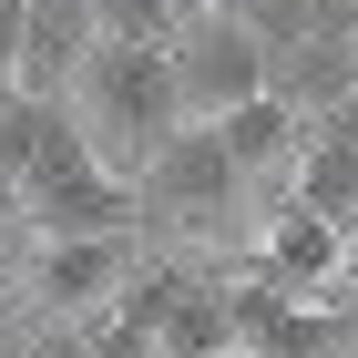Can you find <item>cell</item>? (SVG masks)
I'll list each match as a JSON object with an SVG mask.
<instances>
[{
  "instance_id": "8",
  "label": "cell",
  "mask_w": 358,
  "mask_h": 358,
  "mask_svg": "<svg viewBox=\"0 0 358 358\" xmlns=\"http://www.w3.org/2000/svg\"><path fill=\"white\" fill-rule=\"evenodd\" d=\"M287 194H297V205H317L328 225H348V236H358V154H348V143L307 134V154H297V174H287Z\"/></svg>"
},
{
  "instance_id": "7",
  "label": "cell",
  "mask_w": 358,
  "mask_h": 358,
  "mask_svg": "<svg viewBox=\"0 0 358 358\" xmlns=\"http://www.w3.org/2000/svg\"><path fill=\"white\" fill-rule=\"evenodd\" d=\"M164 358H236V287H225V266H194V287L164 317Z\"/></svg>"
},
{
  "instance_id": "4",
  "label": "cell",
  "mask_w": 358,
  "mask_h": 358,
  "mask_svg": "<svg viewBox=\"0 0 358 358\" xmlns=\"http://www.w3.org/2000/svg\"><path fill=\"white\" fill-rule=\"evenodd\" d=\"M134 236H41L31 246V297L62 307V317H92V307L123 297V276H134Z\"/></svg>"
},
{
  "instance_id": "11",
  "label": "cell",
  "mask_w": 358,
  "mask_h": 358,
  "mask_svg": "<svg viewBox=\"0 0 358 358\" xmlns=\"http://www.w3.org/2000/svg\"><path fill=\"white\" fill-rule=\"evenodd\" d=\"M317 134H328V143H348V154H358V92H338V103L317 113Z\"/></svg>"
},
{
  "instance_id": "14",
  "label": "cell",
  "mask_w": 358,
  "mask_h": 358,
  "mask_svg": "<svg viewBox=\"0 0 358 358\" xmlns=\"http://www.w3.org/2000/svg\"><path fill=\"white\" fill-rule=\"evenodd\" d=\"M236 358H256V348H236Z\"/></svg>"
},
{
  "instance_id": "1",
  "label": "cell",
  "mask_w": 358,
  "mask_h": 358,
  "mask_svg": "<svg viewBox=\"0 0 358 358\" xmlns=\"http://www.w3.org/2000/svg\"><path fill=\"white\" fill-rule=\"evenodd\" d=\"M62 103L83 113L92 154H103L113 174H143V164H154V154H164V143L194 123L185 72H174V41H103Z\"/></svg>"
},
{
  "instance_id": "2",
  "label": "cell",
  "mask_w": 358,
  "mask_h": 358,
  "mask_svg": "<svg viewBox=\"0 0 358 358\" xmlns=\"http://www.w3.org/2000/svg\"><path fill=\"white\" fill-rule=\"evenodd\" d=\"M134 194H143V225H154V236L205 246V236H225V215H246V164L225 154L215 123H185V134L134 174Z\"/></svg>"
},
{
  "instance_id": "12",
  "label": "cell",
  "mask_w": 358,
  "mask_h": 358,
  "mask_svg": "<svg viewBox=\"0 0 358 358\" xmlns=\"http://www.w3.org/2000/svg\"><path fill=\"white\" fill-rule=\"evenodd\" d=\"M164 10H174V31H185V21H194V10H205V0H164Z\"/></svg>"
},
{
  "instance_id": "6",
  "label": "cell",
  "mask_w": 358,
  "mask_h": 358,
  "mask_svg": "<svg viewBox=\"0 0 358 358\" xmlns=\"http://www.w3.org/2000/svg\"><path fill=\"white\" fill-rule=\"evenodd\" d=\"M215 134H225V154L246 164V185H287L317 123H307V113L287 103V92H256V103H236V113H215Z\"/></svg>"
},
{
  "instance_id": "3",
  "label": "cell",
  "mask_w": 358,
  "mask_h": 358,
  "mask_svg": "<svg viewBox=\"0 0 358 358\" xmlns=\"http://www.w3.org/2000/svg\"><path fill=\"white\" fill-rule=\"evenodd\" d=\"M174 72H185L194 123H215V113H236V103H256V92H276V52H266V31H256L246 10H215V0L174 31Z\"/></svg>"
},
{
  "instance_id": "9",
  "label": "cell",
  "mask_w": 358,
  "mask_h": 358,
  "mask_svg": "<svg viewBox=\"0 0 358 358\" xmlns=\"http://www.w3.org/2000/svg\"><path fill=\"white\" fill-rule=\"evenodd\" d=\"M92 10H103V41H174L164 0H92Z\"/></svg>"
},
{
  "instance_id": "10",
  "label": "cell",
  "mask_w": 358,
  "mask_h": 358,
  "mask_svg": "<svg viewBox=\"0 0 358 358\" xmlns=\"http://www.w3.org/2000/svg\"><path fill=\"white\" fill-rule=\"evenodd\" d=\"M21 358H92V328H83V317H62V307H41Z\"/></svg>"
},
{
  "instance_id": "5",
  "label": "cell",
  "mask_w": 358,
  "mask_h": 358,
  "mask_svg": "<svg viewBox=\"0 0 358 358\" xmlns=\"http://www.w3.org/2000/svg\"><path fill=\"white\" fill-rule=\"evenodd\" d=\"M92 52H103V10L92 0H31L21 41H10V83L21 92H72Z\"/></svg>"
},
{
  "instance_id": "13",
  "label": "cell",
  "mask_w": 358,
  "mask_h": 358,
  "mask_svg": "<svg viewBox=\"0 0 358 358\" xmlns=\"http://www.w3.org/2000/svg\"><path fill=\"white\" fill-rule=\"evenodd\" d=\"M215 10H256V0H215Z\"/></svg>"
}]
</instances>
